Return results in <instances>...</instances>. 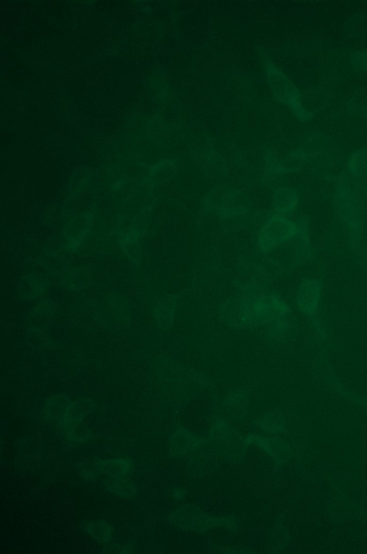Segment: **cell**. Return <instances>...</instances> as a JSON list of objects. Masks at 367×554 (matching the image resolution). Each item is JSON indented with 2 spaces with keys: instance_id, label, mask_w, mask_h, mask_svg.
Here are the masks:
<instances>
[{
  "instance_id": "6da1fadb",
  "label": "cell",
  "mask_w": 367,
  "mask_h": 554,
  "mask_svg": "<svg viewBox=\"0 0 367 554\" xmlns=\"http://www.w3.org/2000/svg\"><path fill=\"white\" fill-rule=\"evenodd\" d=\"M207 213L221 218L241 216L250 210L251 201L244 192L228 187H216L208 192L203 201Z\"/></svg>"
},
{
  "instance_id": "7a4b0ae2",
  "label": "cell",
  "mask_w": 367,
  "mask_h": 554,
  "mask_svg": "<svg viewBox=\"0 0 367 554\" xmlns=\"http://www.w3.org/2000/svg\"><path fill=\"white\" fill-rule=\"evenodd\" d=\"M264 61L269 85L277 99L288 106L300 120L310 121L311 119L303 109L301 102V93L298 89L268 59L266 58Z\"/></svg>"
},
{
  "instance_id": "3957f363",
  "label": "cell",
  "mask_w": 367,
  "mask_h": 554,
  "mask_svg": "<svg viewBox=\"0 0 367 554\" xmlns=\"http://www.w3.org/2000/svg\"><path fill=\"white\" fill-rule=\"evenodd\" d=\"M334 200L338 216L356 239L361 233L365 219L362 199L348 186L340 184L336 189Z\"/></svg>"
},
{
  "instance_id": "277c9868",
  "label": "cell",
  "mask_w": 367,
  "mask_h": 554,
  "mask_svg": "<svg viewBox=\"0 0 367 554\" xmlns=\"http://www.w3.org/2000/svg\"><path fill=\"white\" fill-rule=\"evenodd\" d=\"M299 232V225L283 215L275 214L264 224L258 236L262 251L269 253L291 241Z\"/></svg>"
},
{
  "instance_id": "5b68a950",
  "label": "cell",
  "mask_w": 367,
  "mask_h": 554,
  "mask_svg": "<svg viewBox=\"0 0 367 554\" xmlns=\"http://www.w3.org/2000/svg\"><path fill=\"white\" fill-rule=\"evenodd\" d=\"M251 308V325H271L284 318L288 308L274 293H247Z\"/></svg>"
},
{
  "instance_id": "8992f818",
  "label": "cell",
  "mask_w": 367,
  "mask_h": 554,
  "mask_svg": "<svg viewBox=\"0 0 367 554\" xmlns=\"http://www.w3.org/2000/svg\"><path fill=\"white\" fill-rule=\"evenodd\" d=\"M220 316L227 326L236 330L251 326L250 301L247 293L224 302L220 308Z\"/></svg>"
},
{
  "instance_id": "52a82bcc",
  "label": "cell",
  "mask_w": 367,
  "mask_h": 554,
  "mask_svg": "<svg viewBox=\"0 0 367 554\" xmlns=\"http://www.w3.org/2000/svg\"><path fill=\"white\" fill-rule=\"evenodd\" d=\"M160 365L159 371L161 372V376L167 381H191L203 384L210 381L203 373L183 367L180 364L169 359L164 360Z\"/></svg>"
},
{
  "instance_id": "ba28073f",
  "label": "cell",
  "mask_w": 367,
  "mask_h": 554,
  "mask_svg": "<svg viewBox=\"0 0 367 554\" xmlns=\"http://www.w3.org/2000/svg\"><path fill=\"white\" fill-rule=\"evenodd\" d=\"M195 161L208 178L220 180L227 175L228 168L225 160L213 151L199 152L196 154Z\"/></svg>"
},
{
  "instance_id": "9c48e42d",
  "label": "cell",
  "mask_w": 367,
  "mask_h": 554,
  "mask_svg": "<svg viewBox=\"0 0 367 554\" xmlns=\"http://www.w3.org/2000/svg\"><path fill=\"white\" fill-rule=\"evenodd\" d=\"M178 303L179 297L176 295L163 296L156 303L154 318L161 331H169L173 326Z\"/></svg>"
},
{
  "instance_id": "30bf717a",
  "label": "cell",
  "mask_w": 367,
  "mask_h": 554,
  "mask_svg": "<svg viewBox=\"0 0 367 554\" xmlns=\"http://www.w3.org/2000/svg\"><path fill=\"white\" fill-rule=\"evenodd\" d=\"M95 408V403L89 398H81L69 405L64 416L62 428L65 431L75 428L82 423V421Z\"/></svg>"
},
{
  "instance_id": "8fae6325",
  "label": "cell",
  "mask_w": 367,
  "mask_h": 554,
  "mask_svg": "<svg viewBox=\"0 0 367 554\" xmlns=\"http://www.w3.org/2000/svg\"><path fill=\"white\" fill-rule=\"evenodd\" d=\"M50 282L40 275L24 276L19 284V297L26 301H31L42 296L49 288Z\"/></svg>"
},
{
  "instance_id": "7c38bea8",
  "label": "cell",
  "mask_w": 367,
  "mask_h": 554,
  "mask_svg": "<svg viewBox=\"0 0 367 554\" xmlns=\"http://www.w3.org/2000/svg\"><path fill=\"white\" fill-rule=\"evenodd\" d=\"M94 215L91 212L85 213L72 220L66 228V236L68 237L69 246L76 250L86 238L90 231Z\"/></svg>"
},
{
  "instance_id": "4fadbf2b",
  "label": "cell",
  "mask_w": 367,
  "mask_h": 554,
  "mask_svg": "<svg viewBox=\"0 0 367 554\" xmlns=\"http://www.w3.org/2000/svg\"><path fill=\"white\" fill-rule=\"evenodd\" d=\"M178 171L179 166L175 160H163L151 168L147 183L151 188L165 183L173 179L176 176Z\"/></svg>"
},
{
  "instance_id": "5bb4252c",
  "label": "cell",
  "mask_w": 367,
  "mask_h": 554,
  "mask_svg": "<svg viewBox=\"0 0 367 554\" xmlns=\"http://www.w3.org/2000/svg\"><path fill=\"white\" fill-rule=\"evenodd\" d=\"M274 209L278 214L285 215L293 212L298 207L299 199L297 193L288 187L277 189L272 198Z\"/></svg>"
},
{
  "instance_id": "9a60e30c",
  "label": "cell",
  "mask_w": 367,
  "mask_h": 554,
  "mask_svg": "<svg viewBox=\"0 0 367 554\" xmlns=\"http://www.w3.org/2000/svg\"><path fill=\"white\" fill-rule=\"evenodd\" d=\"M71 403L70 398L62 394L50 397L46 403V417L49 421L63 425L66 412Z\"/></svg>"
},
{
  "instance_id": "2e32d148",
  "label": "cell",
  "mask_w": 367,
  "mask_h": 554,
  "mask_svg": "<svg viewBox=\"0 0 367 554\" xmlns=\"http://www.w3.org/2000/svg\"><path fill=\"white\" fill-rule=\"evenodd\" d=\"M99 472L109 475V477L126 476L132 469V463L128 459H114L99 460L95 463Z\"/></svg>"
},
{
  "instance_id": "e0dca14e",
  "label": "cell",
  "mask_w": 367,
  "mask_h": 554,
  "mask_svg": "<svg viewBox=\"0 0 367 554\" xmlns=\"http://www.w3.org/2000/svg\"><path fill=\"white\" fill-rule=\"evenodd\" d=\"M104 485L109 491L123 498H132L136 493L135 485L125 476L109 477Z\"/></svg>"
},
{
  "instance_id": "ac0fdd59",
  "label": "cell",
  "mask_w": 367,
  "mask_h": 554,
  "mask_svg": "<svg viewBox=\"0 0 367 554\" xmlns=\"http://www.w3.org/2000/svg\"><path fill=\"white\" fill-rule=\"evenodd\" d=\"M151 213V206H148L132 218L126 233L140 239L149 223Z\"/></svg>"
},
{
  "instance_id": "d6986e66",
  "label": "cell",
  "mask_w": 367,
  "mask_h": 554,
  "mask_svg": "<svg viewBox=\"0 0 367 554\" xmlns=\"http://www.w3.org/2000/svg\"><path fill=\"white\" fill-rule=\"evenodd\" d=\"M86 529L94 540L100 543H107L113 533L112 526L102 520L89 522L86 525Z\"/></svg>"
},
{
  "instance_id": "ffe728a7",
  "label": "cell",
  "mask_w": 367,
  "mask_h": 554,
  "mask_svg": "<svg viewBox=\"0 0 367 554\" xmlns=\"http://www.w3.org/2000/svg\"><path fill=\"white\" fill-rule=\"evenodd\" d=\"M348 169L356 178H367V149L356 151L349 158Z\"/></svg>"
},
{
  "instance_id": "44dd1931",
  "label": "cell",
  "mask_w": 367,
  "mask_h": 554,
  "mask_svg": "<svg viewBox=\"0 0 367 554\" xmlns=\"http://www.w3.org/2000/svg\"><path fill=\"white\" fill-rule=\"evenodd\" d=\"M140 239L132 237L126 233L121 236L120 243L125 255L135 264L141 261Z\"/></svg>"
},
{
  "instance_id": "7402d4cb",
  "label": "cell",
  "mask_w": 367,
  "mask_h": 554,
  "mask_svg": "<svg viewBox=\"0 0 367 554\" xmlns=\"http://www.w3.org/2000/svg\"><path fill=\"white\" fill-rule=\"evenodd\" d=\"M89 272L84 269H76L66 274L63 283L67 288L76 291L86 288L89 282Z\"/></svg>"
},
{
  "instance_id": "603a6c76",
  "label": "cell",
  "mask_w": 367,
  "mask_h": 554,
  "mask_svg": "<svg viewBox=\"0 0 367 554\" xmlns=\"http://www.w3.org/2000/svg\"><path fill=\"white\" fill-rule=\"evenodd\" d=\"M248 398L245 392L241 390L233 391L227 397L226 405L232 413L245 411Z\"/></svg>"
},
{
  "instance_id": "cb8c5ba5",
  "label": "cell",
  "mask_w": 367,
  "mask_h": 554,
  "mask_svg": "<svg viewBox=\"0 0 367 554\" xmlns=\"http://www.w3.org/2000/svg\"><path fill=\"white\" fill-rule=\"evenodd\" d=\"M68 438L75 443H81L86 442L91 437L89 429L82 423L75 428L66 431Z\"/></svg>"
},
{
  "instance_id": "d4e9b609",
  "label": "cell",
  "mask_w": 367,
  "mask_h": 554,
  "mask_svg": "<svg viewBox=\"0 0 367 554\" xmlns=\"http://www.w3.org/2000/svg\"><path fill=\"white\" fill-rule=\"evenodd\" d=\"M57 308V305L53 301H44L36 307L33 316L39 318L51 317L56 314Z\"/></svg>"
},
{
  "instance_id": "484cf974",
  "label": "cell",
  "mask_w": 367,
  "mask_h": 554,
  "mask_svg": "<svg viewBox=\"0 0 367 554\" xmlns=\"http://www.w3.org/2000/svg\"><path fill=\"white\" fill-rule=\"evenodd\" d=\"M351 64L353 70L356 73L367 71V50L354 53Z\"/></svg>"
},
{
  "instance_id": "4316f807",
  "label": "cell",
  "mask_w": 367,
  "mask_h": 554,
  "mask_svg": "<svg viewBox=\"0 0 367 554\" xmlns=\"http://www.w3.org/2000/svg\"><path fill=\"white\" fill-rule=\"evenodd\" d=\"M131 545H113L106 548L104 552L106 553H131L133 550Z\"/></svg>"
},
{
  "instance_id": "83f0119b",
  "label": "cell",
  "mask_w": 367,
  "mask_h": 554,
  "mask_svg": "<svg viewBox=\"0 0 367 554\" xmlns=\"http://www.w3.org/2000/svg\"><path fill=\"white\" fill-rule=\"evenodd\" d=\"M96 477L94 472L84 471L83 473V478L86 480H94Z\"/></svg>"
},
{
  "instance_id": "f1b7e54d",
  "label": "cell",
  "mask_w": 367,
  "mask_h": 554,
  "mask_svg": "<svg viewBox=\"0 0 367 554\" xmlns=\"http://www.w3.org/2000/svg\"><path fill=\"white\" fill-rule=\"evenodd\" d=\"M366 117H367V109H366Z\"/></svg>"
}]
</instances>
